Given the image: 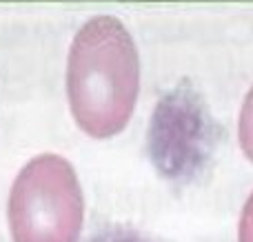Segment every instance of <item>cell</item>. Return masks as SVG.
<instances>
[{"label": "cell", "mask_w": 253, "mask_h": 242, "mask_svg": "<svg viewBox=\"0 0 253 242\" xmlns=\"http://www.w3.org/2000/svg\"><path fill=\"white\" fill-rule=\"evenodd\" d=\"M140 58L116 16H93L74 36L67 58V98L76 124L96 140L118 136L133 116Z\"/></svg>", "instance_id": "1"}, {"label": "cell", "mask_w": 253, "mask_h": 242, "mask_svg": "<svg viewBox=\"0 0 253 242\" xmlns=\"http://www.w3.org/2000/svg\"><path fill=\"white\" fill-rule=\"evenodd\" d=\"M7 220L13 242H78L84 198L69 160L58 154L31 158L11 185Z\"/></svg>", "instance_id": "2"}, {"label": "cell", "mask_w": 253, "mask_h": 242, "mask_svg": "<svg viewBox=\"0 0 253 242\" xmlns=\"http://www.w3.org/2000/svg\"><path fill=\"white\" fill-rule=\"evenodd\" d=\"M149 156L165 180L191 185L207 169L215 149V124L202 96L178 84L160 98L149 124Z\"/></svg>", "instance_id": "3"}, {"label": "cell", "mask_w": 253, "mask_h": 242, "mask_svg": "<svg viewBox=\"0 0 253 242\" xmlns=\"http://www.w3.org/2000/svg\"><path fill=\"white\" fill-rule=\"evenodd\" d=\"M238 140H240L242 154L253 162V87L247 93L238 118Z\"/></svg>", "instance_id": "4"}, {"label": "cell", "mask_w": 253, "mask_h": 242, "mask_svg": "<svg viewBox=\"0 0 253 242\" xmlns=\"http://www.w3.org/2000/svg\"><path fill=\"white\" fill-rule=\"evenodd\" d=\"M87 242H151L140 231L129 229V227H105L102 231L93 234Z\"/></svg>", "instance_id": "5"}, {"label": "cell", "mask_w": 253, "mask_h": 242, "mask_svg": "<svg viewBox=\"0 0 253 242\" xmlns=\"http://www.w3.org/2000/svg\"><path fill=\"white\" fill-rule=\"evenodd\" d=\"M238 242H253V191L242 207L240 225H238Z\"/></svg>", "instance_id": "6"}]
</instances>
